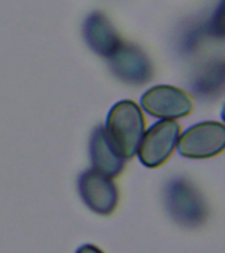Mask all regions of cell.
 <instances>
[{"mask_svg": "<svg viewBox=\"0 0 225 253\" xmlns=\"http://www.w3.org/2000/svg\"><path fill=\"white\" fill-rule=\"evenodd\" d=\"M104 129L108 142L120 157L133 158L145 132V119L140 106L132 100L117 102L111 108Z\"/></svg>", "mask_w": 225, "mask_h": 253, "instance_id": "obj_1", "label": "cell"}, {"mask_svg": "<svg viewBox=\"0 0 225 253\" xmlns=\"http://www.w3.org/2000/svg\"><path fill=\"white\" fill-rule=\"evenodd\" d=\"M165 206L179 225L196 228L207 219V206L193 185L185 178L170 181L165 189Z\"/></svg>", "mask_w": 225, "mask_h": 253, "instance_id": "obj_2", "label": "cell"}, {"mask_svg": "<svg viewBox=\"0 0 225 253\" xmlns=\"http://www.w3.org/2000/svg\"><path fill=\"white\" fill-rule=\"evenodd\" d=\"M177 145L183 157L195 160L215 157L225 148L224 124L217 122L195 124L179 136Z\"/></svg>", "mask_w": 225, "mask_h": 253, "instance_id": "obj_3", "label": "cell"}, {"mask_svg": "<svg viewBox=\"0 0 225 253\" xmlns=\"http://www.w3.org/2000/svg\"><path fill=\"white\" fill-rule=\"evenodd\" d=\"M181 134V126L174 120L154 123L144 132L138 148V157L144 166L154 169L163 165L177 148Z\"/></svg>", "mask_w": 225, "mask_h": 253, "instance_id": "obj_4", "label": "cell"}, {"mask_svg": "<svg viewBox=\"0 0 225 253\" xmlns=\"http://www.w3.org/2000/svg\"><path fill=\"white\" fill-rule=\"evenodd\" d=\"M141 107L154 118L175 120L191 114L193 103L189 95L182 88L169 84H158L142 95Z\"/></svg>", "mask_w": 225, "mask_h": 253, "instance_id": "obj_5", "label": "cell"}, {"mask_svg": "<svg viewBox=\"0 0 225 253\" xmlns=\"http://www.w3.org/2000/svg\"><path fill=\"white\" fill-rule=\"evenodd\" d=\"M78 193L83 203L99 215H111L118 205L117 186L112 178L95 169L86 170L79 175Z\"/></svg>", "mask_w": 225, "mask_h": 253, "instance_id": "obj_6", "label": "cell"}, {"mask_svg": "<svg viewBox=\"0 0 225 253\" xmlns=\"http://www.w3.org/2000/svg\"><path fill=\"white\" fill-rule=\"evenodd\" d=\"M108 63L118 79L130 84L138 86L153 77V67L148 55L132 43H120L108 57Z\"/></svg>", "mask_w": 225, "mask_h": 253, "instance_id": "obj_7", "label": "cell"}, {"mask_svg": "<svg viewBox=\"0 0 225 253\" xmlns=\"http://www.w3.org/2000/svg\"><path fill=\"white\" fill-rule=\"evenodd\" d=\"M86 43L98 55L108 58L122 42L120 36L102 12H92L83 24Z\"/></svg>", "mask_w": 225, "mask_h": 253, "instance_id": "obj_8", "label": "cell"}, {"mask_svg": "<svg viewBox=\"0 0 225 253\" xmlns=\"http://www.w3.org/2000/svg\"><path fill=\"white\" fill-rule=\"evenodd\" d=\"M90 157L92 166L107 177H117L125 166V160L120 157L111 146L104 126H99L92 130L90 140Z\"/></svg>", "mask_w": 225, "mask_h": 253, "instance_id": "obj_9", "label": "cell"}, {"mask_svg": "<svg viewBox=\"0 0 225 253\" xmlns=\"http://www.w3.org/2000/svg\"><path fill=\"white\" fill-rule=\"evenodd\" d=\"M76 253H104V252H103L102 249H99L98 247H95V245L84 244L82 245L78 251H76Z\"/></svg>", "mask_w": 225, "mask_h": 253, "instance_id": "obj_10", "label": "cell"}]
</instances>
